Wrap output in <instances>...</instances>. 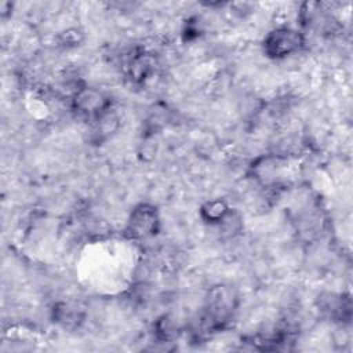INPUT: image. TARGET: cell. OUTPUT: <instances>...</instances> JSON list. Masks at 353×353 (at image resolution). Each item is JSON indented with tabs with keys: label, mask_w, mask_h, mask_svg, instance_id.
Returning <instances> with one entry per match:
<instances>
[{
	"label": "cell",
	"mask_w": 353,
	"mask_h": 353,
	"mask_svg": "<svg viewBox=\"0 0 353 353\" xmlns=\"http://www.w3.org/2000/svg\"><path fill=\"white\" fill-rule=\"evenodd\" d=\"M303 46L299 32L290 28H279L265 39V52L272 58H284L296 52Z\"/></svg>",
	"instance_id": "obj_1"
},
{
	"label": "cell",
	"mask_w": 353,
	"mask_h": 353,
	"mask_svg": "<svg viewBox=\"0 0 353 353\" xmlns=\"http://www.w3.org/2000/svg\"><path fill=\"white\" fill-rule=\"evenodd\" d=\"M233 307H234V296L232 291H229L225 287H218L212 290L208 298L205 321L211 327L221 325L226 323L228 319L232 316Z\"/></svg>",
	"instance_id": "obj_2"
},
{
	"label": "cell",
	"mask_w": 353,
	"mask_h": 353,
	"mask_svg": "<svg viewBox=\"0 0 353 353\" xmlns=\"http://www.w3.org/2000/svg\"><path fill=\"white\" fill-rule=\"evenodd\" d=\"M157 223L159 218L156 210L148 204H141L135 210H132L130 215L127 233L135 239L148 237L156 233Z\"/></svg>",
	"instance_id": "obj_3"
},
{
	"label": "cell",
	"mask_w": 353,
	"mask_h": 353,
	"mask_svg": "<svg viewBox=\"0 0 353 353\" xmlns=\"http://www.w3.org/2000/svg\"><path fill=\"white\" fill-rule=\"evenodd\" d=\"M73 103L79 113L92 119L98 117L108 109L106 98L92 88H80L74 95Z\"/></svg>",
	"instance_id": "obj_4"
},
{
	"label": "cell",
	"mask_w": 353,
	"mask_h": 353,
	"mask_svg": "<svg viewBox=\"0 0 353 353\" xmlns=\"http://www.w3.org/2000/svg\"><path fill=\"white\" fill-rule=\"evenodd\" d=\"M229 211V207L222 200H211L201 207V216L210 223H221Z\"/></svg>",
	"instance_id": "obj_5"
},
{
	"label": "cell",
	"mask_w": 353,
	"mask_h": 353,
	"mask_svg": "<svg viewBox=\"0 0 353 353\" xmlns=\"http://www.w3.org/2000/svg\"><path fill=\"white\" fill-rule=\"evenodd\" d=\"M57 319L58 321L63 323L65 325H70V324H76L80 319V313L77 310V307H72L66 303H62L59 306V309H57Z\"/></svg>",
	"instance_id": "obj_6"
}]
</instances>
